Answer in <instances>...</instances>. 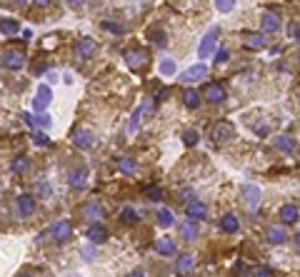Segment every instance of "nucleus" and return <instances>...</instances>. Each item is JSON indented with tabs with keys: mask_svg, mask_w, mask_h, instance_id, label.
<instances>
[{
	"mask_svg": "<svg viewBox=\"0 0 300 277\" xmlns=\"http://www.w3.org/2000/svg\"><path fill=\"white\" fill-rule=\"evenodd\" d=\"M185 215L190 217V220H195V222H200V220H205L208 217V205L203 202V200H190V202H185Z\"/></svg>",
	"mask_w": 300,
	"mask_h": 277,
	"instance_id": "5",
	"label": "nucleus"
},
{
	"mask_svg": "<svg viewBox=\"0 0 300 277\" xmlns=\"http://www.w3.org/2000/svg\"><path fill=\"white\" fill-rule=\"evenodd\" d=\"M50 100H53V88H50V85H40V88H38V93H35L33 108H35L38 113H43V110L50 105Z\"/></svg>",
	"mask_w": 300,
	"mask_h": 277,
	"instance_id": "10",
	"label": "nucleus"
},
{
	"mask_svg": "<svg viewBox=\"0 0 300 277\" xmlns=\"http://www.w3.org/2000/svg\"><path fill=\"white\" fill-rule=\"evenodd\" d=\"M33 142H35L38 147H48V145H50V138H48L45 133H35V135H33Z\"/></svg>",
	"mask_w": 300,
	"mask_h": 277,
	"instance_id": "39",
	"label": "nucleus"
},
{
	"mask_svg": "<svg viewBox=\"0 0 300 277\" xmlns=\"http://www.w3.org/2000/svg\"><path fill=\"white\" fill-rule=\"evenodd\" d=\"M50 235H53L55 242H68V240L73 237V225H70L68 220H58V222L53 225Z\"/></svg>",
	"mask_w": 300,
	"mask_h": 277,
	"instance_id": "9",
	"label": "nucleus"
},
{
	"mask_svg": "<svg viewBox=\"0 0 300 277\" xmlns=\"http://www.w3.org/2000/svg\"><path fill=\"white\" fill-rule=\"evenodd\" d=\"M13 3H15V5H25V3H28V0H13Z\"/></svg>",
	"mask_w": 300,
	"mask_h": 277,
	"instance_id": "52",
	"label": "nucleus"
},
{
	"mask_svg": "<svg viewBox=\"0 0 300 277\" xmlns=\"http://www.w3.org/2000/svg\"><path fill=\"white\" fill-rule=\"evenodd\" d=\"M295 245H298V247H300V230H298V232H295Z\"/></svg>",
	"mask_w": 300,
	"mask_h": 277,
	"instance_id": "51",
	"label": "nucleus"
},
{
	"mask_svg": "<svg viewBox=\"0 0 300 277\" xmlns=\"http://www.w3.org/2000/svg\"><path fill=\"white\" fill-rule=\"evenodd\" d=\"M218 33H220V30H218V28H213V30H210V33H208V35L200 40V48H198V55H200V58H210V53L215 50Z\"/></svg>",
	"mask_w": 300,
	"mask_h": 277,
	"instance_id": "15",
	"label": "nucleus"
},
{
	"mask_svg": "<svg viewBox=\"0 0 300 277\" xmlns=\"http://www.w3.org/2000/svg\"><path fill=\"white\" fill-rule=\"evenodd\" d=\"M85 237H88V242H90V245H103V242L108 240V227H105V225H100V222H93V225L88 227Z\"/></svg>",
	"mask_w": 300,
	"mask_h": 277,
	"instance_id": "12",
	"label": "nucleus"
},
{
	"mask_svg": "<svg viewBox=\"0 0 300 277\" xmlns=\"http://www.w3.org/2000/svg\"><path fill=\"white\" fill-rule=\"evenodd\" d=\"M273 145H275V150H280V152H293V150H295V140H293L290 135H278V138L273 140Z\"/></svg>",
	"mask_w": 300,
	"mask_h": 277,
	"instance_id": "24",
	"label": "nucleus"
},
{
	"mask_svg": "<svg viewBox=\"0 0 300 277\" xmlns=\"http://www.w3.org/2000/svg\"><path fill=\"white\" fill-rule=\"evenodd\" d=\"M20 30V25L15 20H0V33L3 35H15Z\"/></svg>",
	"mask_w": 300,
	"mask_h": 277,
	"instance_id": "33",
	"label": "nucleus"
},
{
	"mask_svg": "<svg viewBox=\"0 0 300 277\" xmlns=\"http://www.w3.org/2000/svg\"><path fill=\"white\" fill-rule=\"evenodd\" d=\"M160 73H163V75H175V63L165 58V60L160 63Z\"/></svg>",
	"mask_w": 300,
	"mask_h": 277,
	"instance_id": "38",
	"label": "nucleus"
},
{
	"mask_svg": "<svg viewBox=\"0 0 300 277\" xmlns=\"http://www.w3.org/2000/svg\"><path fill=\"white\" fill-rule=\"evenodd\" d=\"M298 63H300V55H298Z\"/></svg>",
	"mask_w": 300,
	"mask_h": 277,
	"instance_id": "55",
	"label": "nucleus"
},
{
	"mask_svg": "<svg viewBox=\"0 0 300 277\" xmlns=\"http://www.w3.org/2000/svg\"><path fill=\"white\" fill-rule=\"evenodd\" d=\"M198 140H200V135H198L195 130H185V133H183V142H185V145L195 147V145H198Z\"/></svg>",
	"mask_w": 300,
	"mask_h": 277,
	"instance_id": "36",
	"label": "nucleus"
},
{
	"mask_svg": "<svg viewBox=\"0 0 300 277\" xmlns=\"http://www.w3.org/2000/svg\"><path fill=\"white\" fill-rule=\"evenodd\" d=\"M95 50H98V43L93 38H80L78 45H75V58L78 60H88V58H93Z\"/></svg>",
	"mask_w": 300,
	"mask_h": 277,
	"instance_id": "7",
	"label": "nucleus"
},
{
	"mask_svg": "<svg viewBox=\"0 0 300 277\" xmlns=\"http://www.w3.org/2000/svg\"><path fill=\"white\" fill-rule=\"evenodd\" d=\"M18 212H20V217H30L35 212V197L33 195H18Z\"/></svg>",
	"mask_w": 300,
	"mask_h": 277,
	"instance_id": "18",
	"label": "nucleus"
},
{
	"mask_svg": "<svg viewBox=\"0 0 300 277\" xmlns=\"http://www.w3.org/2000/svg\"><path fill=\"white\" fill-rule=\"evenodd\" d=\"M33 3H35L38 8H48V5L53 3V0H33Z\"/></svg>",
	"mask_w": 300,
	"mask_h": 277,
	"instance_id": "48",
	"label": "nucleus"
},
{
	"mask_svg": "<svg viewBox=\"0 0 300 277\" xmlns=\"http://www.w3.org/2000/svg\"><path fill=\"white\" fill-rule=\"evenodd\" d=\"M120 222H123V225H138L140 217H138V212H135L133 207H123V210H120Z\"/></svg>",
	"mask_w": 300,
	"mask_h": 277,
	"instance_id": "28",
	"label": "nucleus"
},
{
	"mask_svg": "<svg viewBox=\"0 0 300 277\" xmlns=\"http://www.w3.org/2000/svg\"><path fill=\"white\" fill-rule=\"evenodd\" d=\"M128 277H145V272H143V270H133Z\"/></svg>",
	"mask_w": 300,
	"mask_h": 277,
	"instance_id": "49",
	"label": "nucleus"
},
{
	"mask_svg": "<svg viewBox=\"0 0 300 277\" xmlns=\"http://www.w3.org/2000/svg\"><path fill=\"white\" fill-rule=\"evenodd\" d=\"M260 28H263V35L278 33V30H280V18H278V13H265L263 20H260Z\"/></svg>",
	"mask_w": 300,
	"mask_h": 277,
	"instance_id": "16",
	"label": "nucleus"
},
{
	"mask_svg": "<svg viewBox=\"0 0 300 277\" xmlns=\"http://www.w3.org/2000/svg\"><path fill=\"white\" fill-rule=\"evenodd\" d=\"M100 28H103L105 33H113V35H123V33H125V25H123V23H115V20H103Z\"/></svg>",
	"mask_w": 300,
	"mask_h": 277,
	"instance_id": "29",
	"label": "nucleus"
},
{
	"mask_svg": "<svg viewBox=\"0 0 300 277\" xmlns=\"http://www.w3.org/2000/svg\"><path fill=\"white\" fill-rule=\"evenodd\" d=\"M125 63H128V68H130L133 73H143V70L148 68V63H150V53L143 50V48H135V50H130V53L125 55Z\"/></svg>",
	"mask_w": 300,
	"mask_h": 277,
	"instance_id": "1",
	"label": "nucleus"
},
{
	"mask_svg": "<svg viewBox=\"0 0 300 277\" xmlns=\"http://www.w3.org/2000/svg\"><path fill=\"white\" fill-rule=\"evenodd\" d=\"M155 250H158L163 257H170V255H175V252H178L175 240H170V237H158V240H155Z\"/></svg>",
	"mask_w": 300,
	"mask_h": 277,
	"instance_id": "21",
	"label": "nucleus"
},
{
	"mask_svg": "<svg viewBox=\"0 0 300 277\" xmlns=\"http://www.w3.org/2000/svg\"><path fill=\"white\" fill-rule=\"evenodd\" d=\"M228 60V50L225 48H220L218 53H215V63H225Z\"/></svg>",
	"mask_w": 300,
	"mask_h": 277,
	"instance_id": "43",
	"label": "nucleus"
},
{
	"mask_svg": "<svg viewBox=\"0 0 300 277\" xmlns=\"http://www.w3.org/2000/svg\"><path fill=\"white\" fill-rule=\"evenodd\" d=\"M135 160L133 157H118V170L123 172V175H133L135 172Z\"/></svg>",
	"mask_w": 300,
	"mask_h": 277,
	"instance_id": "30",
	"label": "nucleus"
},
{
	"mask_svg": "<svg viewBox=\"0 0 300 277\" xmlns=\"http://www.w3.org/2000/svg\"><path fill=\"white\" fill-rule=\"evenodd\" d=\"M145 195H148V200H150V202H158V200H163V190H160L158 185H150V187L145 190Z\"/></svg>",
	"mask_w": 300,
	"mask_h": 277,
	"instance_id": "35",
	"label": "nucleus"
},
{
	"mask_svg": "<svg viewBox=\"0 0 300 277\" xmlns=\"http://www.w3.org/2000/svg\"><path fill=\"white\" fill-rule=\"evenodd\" d=\"M145 113V105H140L133 115H130V120H128V133H135L138 130V123H140V115Z\"/></svg>",
	"mask_w": 300,
	"mask_h": 277,
	"instance_id": "34",
	"label": "nucleus"
},
{
	"mask_svg": "<svg viewBox=\"0 0 300 277\" xmlns=\"http://www.w3.org/2000/svg\"><path fill=\"white\" fill-rule=\"evenodd\" d=\"M198 235H200V227H198V222L195 220H183L180 225H178V237L180 240H185V242H193V240H198Z\"/></svg>",
	"mask_w": 300,
	"mask_h": 277,
	"instance_id": "6",
	"label": "nucleus"
},
{
	"mask_svg": "<svg viewBox=\"0 0 300 277\" xmlns=\"http://www.w3.org/2000/svg\"><path fill=\"white\" fill-rule=\"evenodd\" d=\"M278 215H280L283 225H293V222L300 220V210H298L295 205H283V207L278 210Z\"/></svg>",
	"mask_w": 300,
	"mask_h": 277,
	"instance_id": "19",
	"label": "nucleus"
},
{
	"mask_svg": "<svg viewBox=\"0 0 300 277\" xmlns=\"http://www.w3.org/2000/svg\"><path fill=\"white\" fill-rule=\"evenodd\" d=\"M65 3H68L70 8H83V5L88 3V0H65Z\"/></svg>",
	"mask_w": 300,
	"mask_h": 277,
	"instance_id": "45",
	"label": "nucleus"
},
{
	"mask_svg": "<svg viewBox=\"0 0 300 277\" xmlns=\"http://www.w3.org/2000/svg\"><path fill=\"white\" fill-rule=\"evenodd\" d=\"M73 145L78 150H90V147H95V135L90 130H75L73 133Z\"/></svg>",
	"mask_w": 300,
	"mask_h": 277,
	"instance_id": "11",
	"label": "nucleus"
},
{
	"mask_svg": "<svg viewBox=\"0 0 300 277\" xmlns=\"http://www.w3.org/2000/svg\"><path fill=\"white\" fill-rule=\"evenodd\" d=\"M93 257H95V252H93V250H88V247H83V260H88V262H90Z\"/></svg>",
	"mask_w": 300,
	"mask_h": 277,
	"instance_id": "47",
	"label": "nucleus"
},
{
	"mask_svg": "<svg viewBox=\"0 0 300 277\" xmlns=\"http://www.w3.org/2000/svg\"><path fill=\"white\" fill-rule=\"evenodd\" d=\"M240 195H243V202L250 207V210H255L258 207V202H260V187L258 185H243V190H240Z\"/></svg>",
	"mask_w": 300,
	"mask_h": 277,
	"instance_id": "14",
	"label": "nucleus"
},
{
	"mask_svg": "<svg viewBox=\"0 0 300 277\" xmlns=\"http://www.w3.org/2000/svg\"><path fill=\"white\" fill-rule=\"evenodd\" d=\"M175 267H178L180 275H188V272L195 267V257H193V255H180L178 262H175Z\"/></svg>",
	"mask_w": 300,
	"mask_h": 277,
	"instance_id": "26",
	"label": "nucleus"
},
{
	"mask_svg": "<svg viewBox=\"0 0 300 277\" xmlns=\"http://www.w3.org/2000/svg\"><path fill=\"white\" fill-rule=\"evenodd\" d=\"M203 78H208V65H205V63H198V65L188 68V70L180 75V83H185V85H193V83H200Z\"/></svg>",
	"mask_w": 300,
	"mask_h": 277,
	"instance_id": "3",
	"label": "nucleus"
},
{
	"mask_svg": "<svg viewBox=\"0 0 300 277\" xmlns=\"http://www.w3.org/2000/svg\"><path fill=\"white\" fill-rule=\"evenodd\" d=\"M210 138H213L218 145H223V142H228V140H233V138H235V128H233L228 120H220V123H215V125H213Z\"/></svg>",
	"mask_w": 300,
	"mask_h": 277,
	"instance_id": "2",
	"label": "nucleus"
},
{
	"mask_svg": "<svg viewBox=\"0 0 300 277\" xmlns=\"http://www.w3.org/2000/svg\"><path fill=\"white\" fill-rule=\"evenodd\" d=\"M83 217L90 220V222H98V220L105 217V210H103L100 202H88V205H83Z\"/></svg>",
	"mask_w": 300,
	"mask_h": 277,
	"instance_id": "17",
	"label": "nucleus"
},
{
	"mask_svg": "<svg viewBox=\"0 0 300 277\" xmlns=\"http://www.w3.org/2000/svg\"><path fill=\"white\" fill-rule=\"evenodd\" d=\"M180 200H183V202H190V200H193V192H190V190H183V192H180Z\"/></svg>",
	"mask_w": 300,
	"mask_h": 277,
	"instance_id": "46",
	"label": "nucleus"
},
{
	"mask_svg": "<svg viewBox=\"0 0 300 277\" xmlns=\"http://www.w3.org/2000/svg\"><path fill=\"white\" fill-rule=\"evenodd\" d=\"M220 230H223L225 235H235V232L240 230V222H238V217H235L233 212H225V215L220 217Z\"/></svg>",
	"mask_w": 300,
	"mask_h": 277,
	"instance_id": "20",
	"label": "nucleus"
},
{
	"mask_svg": "<svg viewBox=\"0 0 300 277\" xmlns=\"http://www.w3.org/2000/svg\"><path fill=\"white\" fill-rule=\"evenodd\" d=\"M28 167H30V157H25V155H18V157H13V162H10V172H15V175L28 172Z\"/></svg>",
	"mask_w": 300,
	"mask_h": 277,
	"instance_id": "25",
	"label": "nucleus"
},
{
	"mask_svg": "<svg viewBox=\"0 0 300 277\" xmlns=\"http://www.w3.org/2000/svg\"><path fill=\"white\" fill-rule=\"evenodd\" d=\"M203 98H205L208 103H213V105H220V103L228 98V93H225V88H223L220 83H208L205 90H203Z\"/></svg>",
	"mask_w": 300,
	"mask_h": 277,
	"instance_id": "4",
	"label": "nucleus"
},
{
	"mask_svg": "<svg viewBox=\"0 0 300 277\" xmlns=\"http://www.w3.org/2000/svg\"><path fill=\"white\" fill-rule=\"evenodd\" d=\"M20 118H23V123H25V125H30V128H35V118H33L30 113H20Z\"/></svg>",
	"mask_w": 300,
	"mask_h": 277,
	"instance_id": "44",
	"label": "nucleus"
},
{
	"mask_svg": "<svg viewBox=\"0 0 300 277\" xmlns=\"http://www.w3.org/2000/svg\"><path fill=\"white\" fill-rule=\"evenodd\" d=\"M33 118H35V125H38V128H50V123H53V120H50V115H45V113L33 115Z\"/></svg>",
	"mask_w": 300,
	"mask_h": 277,
	"instance_id": "40",
	"label": "nucleus"
},
{
	"mask_svg": "<svg viewBox=\"0 0 300 277\" xmlns=\"http://www.w3.org/2000/svg\"><path fill=\"white\" fill-rule=\"evenodd\" d=\"M245 48L248 50H263L265 48V35L263 33H248L245 35Z\"/></svg>",
	"mask_w": 300,
	"mask_h": 277,
	"instance_id": "23",
	"label": "nucleus"
},
{
	"mask_svg": "<svg viewBox=\"0 0 300 277\" xmlns=\"http://www.w3.org/2000/svg\"><path fill=\"white\" fill-rule=\"evenodd\" d=\"M88 170L85 167H73L70 172H68V185L73 187V190H85V185H88Z\"/></svg>",
	"mask_w": 300,
	"mask_h": 277,
	"instance_id": "8",
	"label": "nucleus"
},
{
	"mask_svg": "<svg viewBox=\"0 0 300 277\" xmlns=\"http://www.w3.org/2000/svg\"><path fill=\"white\" fill-rule=\"evenodd\" d=\"M293 38L300 43V25H298V28H293Z\"/></svg>",
	"mask_w": 300,
	"mask_h": 277,
	"instance_id": "50",
	"label": "nucleus"
},
{
	"mask_svg": "<svg viewBox=\"0 0 300 277\" xmlns=\"http://www.w3.org/2000/svg\"><path fill=\"white\" fill-rule=\"evenodd\" d=\"M173 222H175L173 210H170V207H163V210L158 212V225H160V227H170Z\"/></svg>",
	"mask_w": 300,
	"mask_h": 277,
	"instance_id": "31",
	"label": "nucleus"
},
{
	"mask_svg": "<svg viewBox=\"0 0 300 277\" xmlns=\"http://www.w3.org/2000/svg\"><path fill=\"white\" fill-rule=\"evenodd\" d=\"M253 277H273V270L263 265V267H258V270L253 272Z\"/></svg>",
	"mask_w": 300,
	"mask_h": 277,
	"instance_id": "41",
	"label": "nucleus"
},
{
	"mask_svg": "<svg viewBox=\"0 0 300 277\" xmlns=\"http://www.w3.org/2000/svg\"><path fill=\"white\" fill-rule=\"evenodd\" d=\"M183 103H185L190 110H195V108L200 105V95H198L195 90H185V93H183Z\"/></svg>",
	"mask_w": 300,
	"mask_h": 277,
	"instance_id": "32",
	"label": "nucleus"
},
{
	"mask_svg": "<svg viewBox=\"0 0 300 277\" xmlns=\"http://www.w3.org/2000/svg\"><path fill=\"white\" fill-rule=\"evenodd\" d=\"M38 192H40L43 197H50V195H53V187H50L48 182H40V185H38Z\"/></svg>",
	"mask_w": 300,
	"mask_h": 277,
	"instance_id": "42",
	"label": "nucleus"
},
{
	"mask_svg": "<svg viewBox=\"0 0 300 277\" xmlns=\"http://www.w3.org/2000/svg\"><path fill=\"white\" fill-rule=\"evenodd\" d=\"M20 277H33V275H20Z\"/></svg>",
	"mask_w": 300,
	"mask_h": 277,
	"instance_id": "53",
	"label": "nucleus"
},
{
	"mask_svg": "<svg viewBox=\"0 0 300 277\" xmlns=\"http://www.w3.org/2000/svg\"><path fill=\"white\" fill-rule=\"evenodd\" d=\"M3 65H5L8 70H23V68H25V55H23L20 50H8V53L3 55Z\"/></svg>",
	"mask_w": 300,
	"mask_h": 277,
	"instance_id": "13",
	"label": "nucleus"
},
{
	"mask_svg": "<svg viewBox=\"0 0 300 277\" xmlns=\"http://www.w3.org/2000/svg\"><path fill=\"white\" fill-rule=\"evenodd\" d=\"M148 38L153 40L158 48H165V45H168V40H165V30H163V28H150V30H148Z\"/></svg>",
	"mask_w": 300,
	"mask_h": 277,
	"instance_id": "27",
	"label": "nucleus"
},
{
	"mask_svg": "<svg viewBox=\"0 0 300 277\" xmlns=\"http://www.w3.org/2000/svg\"><path fill=\"white\" fill-rule=\"evenodd\" d=\"M215 8H218L220 13H230V10L235 8V0H215Z\"/></svg>",
	"mask_w": 300,
	"mask_h": 277,
	"instance_id": "37",
	"label": "nucleus"
},
{
	"mask_svg": "<svg viewBox=\"0 0 300 277\" xmlns=\"http://www.w3.org/2000/svg\"><path fill=\"white\" fill-rule=\"evenodd\" d=\"M265 240H268L270 245H283V242L288 240V232H285L283 227H268V230H265Z\"/></svg>",
	"mask_w": 300,
	"mask_h": 277,
	"instance_id": "22",
	"label": "nucleus"
},
{
	"mask_svg": "<svg viewBox=\"0 0 300 277\" xmlns=\"http://www.w3.org/2000/svg\"><path fill=\"white\" fill-rule=\"evenodd\" d=\"M70 277H78V275H70Z\"/></svg>",
	"mask_w": 300,
	"mask_h": 277,
	"instance_id": "54",
	"label": "nucleus"
}]
</instances>
